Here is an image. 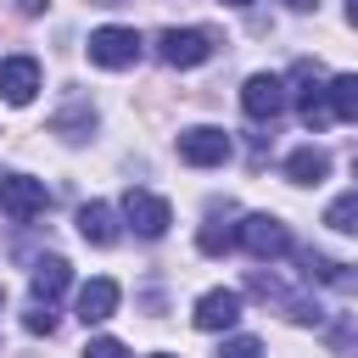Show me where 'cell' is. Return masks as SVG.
Returning <instances> with one entry per match:
<instances>
[{
  "mask_svg": "<svg viewBox=\"0 0 358 358\" xmlns=\"http://www.w3.org/2000/svg\"><path fill=\"white\" fill-rule=\"evenodd\" d=\"M196 246H201L207 257L229 252V246H235V224H224V218H207V224H201V235H196Z\"/></svg>",
  "mask_w": 358,
  "mask_h": 358,
  "instance_id": "16",
  "label": "cell"
},
{
  "mask_svg": "<svg viewBox=\"0 0 358 358\" xmlns=\"http://www.w3.org/2000/svg\"><path fill=\"white\" fill-rule=\"evenodd\" d=\"M157 358H173V352H157Z\"/></svg>",
  "mask_w": 358,
  "mask_h": 358,
  "instance_id": "27",
  "label": "cell"
},
{
  "mask_svg": "<svg viewBox=\"0 0 358 358\" xmlns=\"http://www.w3.org/2000/svg\"><path fill=\"white\" fill-rule=\"evenodd\" d=\"M101 6H117V0H101Z\"/></svg>",
  "mask_w": 358,
  "mask_h": 358,
  "instance_id": "26",
  "label": "cell"
},
{
  "mask_svg": "<svg viewBox=\"0 0 358 358\" xmlns=\"http://www.w3.org/2000/svg\"><path fill=\"white\" fill-rule=\"evenodd\" d=\"M235 246H246L257 263H274V257L291 252V229H285L280 218H268V213H246V218L235 224Z\"/></svg>",
  "mask_w": 358,
  "mask_h": 358,
  "instance_id": "1",
  "label": "cell"
},
{
  "mask_svg": "<svg viewBox=\"0 0 358 358\" xmlns=\"http://www.w3.org/2000/svg\"><path fill=\"white\" fill-rule=\"evenodd\" d=\"M157 56L168 67H201L213 56V34L207 28H162L157 34Z\"/></svg>",
  "mask_w": 358,
  "mask_h": 358,
  "instance_id": "3",
  "label": "cell"
},
{
  "mask_svg": "<svg viewBox=\"0 0 358 358\" xmlns=\"http://www.w3.org/2000/svg\"><path fill=\"white\" fill-rule=\"evenodd\" d=\"M45 185L39 179H28V173H6L0 179V213L6 218H17V224H28V218H39L45 213Z\"/></svg>",
  "mask_w": 358,
  "mask_h": 358,
  "instance_id": "6",
  "label": "cell"
},
{
  "mask_svg": "<svg viewBox=\"0 0 358 358\" xmlns=\"http://www.w3.org/2000/svg\"><path fill=\"white\" fill-rule=\"evenodd\" d=\"M78 358H129V347H123V341H112V336H95Z\"/></svg>",
  "mask_w": 358,
  "mask_h": 358,
  "instance_id": "21",
  "label": "cell"
},
{
  "mask_svg": "<svg viewBox=\"0 0 358 358\" xmlns=\"http://www.w3.org/2000/svg\"><path fill=\"white\" fill-rule=\"evenodd\" d=\"M224 6H252V0H224Z\"/></svg>",
  "mask_w": 358,
  "mask_h": 358,
  "instance_id": "25",
  "label": "cell"
},
{
  "mask_svg": "<svg viewBox=\"0 0 358 358\" xmlns=\"http://www.w3.org/2000/svg\"><path fill=\"white\" fill-rule=\"evenodd\" d=\"M90 129H95V112H90V106H78V112H62V117H56V134H62V140H84Z\"/></svg>",
  "mask_w": 358,
  "mask_h": 358,
  "instance_id": "18",
  "label": "cell"
},
{
  "mask_svg": "<svg viewBox=\"0 0 358 358\" xmlns=\"http://www.w3.org/2000/svg\"><path fill=\"white\" fill-rule=\"evenodd\" d=\"M324 224L341 229V235H358V190H352V196H336V201L324 207Z\"/></svg>",
  "mask_w": 358,
  "mask_h": 358,
  "instance_id": "17",
  "label": "cell"
},
{
  "mask_svg": "<svg viewBox=\"0 0 358 358\" xmlns=\"http://www.w3.org/2000/svg\"><path fill=\"white\" fill-rule=\"evenodd\" d=\"M179 157H185L190 168H218V162L229 157V134L213 129V123H196V129L179 134Z\"/></svg>",
  "mask_w": 358,
  "mask_h": 358,
  "instance_id": "8",
  "label": "cell"
},
{
  "mask_svg": "<svg viewBox=\"0 0 358 358\" xmlns=\"http://www.w3.org/2000/svg\"><path fill=\"white\" fill-rule=\"evenodd\" d=\"M78 235H84L90 246H112V241H117V213H112L106 201H84V207H78Z\"/></svg>",
  "mask_w": 358,
  "mask_h": 358,
  "instance_id": "12",
  "label": "cell"
},
{
  "mask_svg": "<svg viewBox=\"0 0 358 358\" xmlns=\"http://www.w3.org/2000/svg\"><path fill=\"white\" fill-rule=\"evenodd\" d=\"M285 101H291V95H285V78H280V73H252V78L241 84V106H246V117H257V123H263V117H280Z\"/></svg>",
  "mask_w": 358,
  "mask_h": 358,
  "instance_id": "7",
  "label": "cell"
},
{
  "mask_svg": "<svg viewBox=\"0 0 358 358\" xmlns=\"http://www.w3.org/2000/svg\"><path fill=\"white\" fill-rule=\"evenodd\" d=\"M285 6H291V11H313L319 0H285Z\"/></svg>",
  "mask_w": 358,
  "mask_h": 358,
  "instance_id": "23",
  "label": "cell"
},
{
  "mask_svg": "<svg viewBox=\"0 0 358 358\" xmlns=\"http://www.w3.org/2000/svg\"><path fill=\"white\" fill-rule=\"evenodd\" d=\"M45 6H50V0H17V11H22V17H39Z\"/></svg>",
  "mask_w": 358,
  "mask_h": 358,
  "instance_id": "22",
  "label": "cell"
},
{
  "mask_svg": "<svg viewBox=\"0 0 358 358\" xmlns=\"http://www.w3.org/2000/svg\"><path fill=\"white\" fill-rule=\"evenodd\" d=\"M0 302H6V296H0Z\"/></svg>",
  "mask_w": 358,
  "mask_h": 358,
  "instance_id": "28",
  "label": "cell"
},
{
  "mask_svg": "<svg viewBox=\"0 0 358 358\" xmlns=\"http://www.w3.org/2000/svg\"><path fill=\"white\" fill-rule=\"evenodd\" d=\"M347 22H352V28H358V0H347Z\"/></svg>",
  "mask_w": 358,
  "mask_h": 358,
  "instance_id": "24",
  "label": "cell"
},
{
  "mask_svg": "<svg viewBox=\"0 0 358 358\" xmlns=\"http://www.w3.org/2000/svg\"><path fill=\"white\" fill-rule=\"evenodd\" d=\"M196 330H235L241 324V291H207L196 296Z\"/></svg>",
  "mask_w": 358,
  "mask_h": 358,
  "instance_id": "10",
  "label": "cell"
},
{
  "mask_svg": "<svg viewBox=\"0 0 358 358\" xmlns=\"http://www.w3.org/2000/svg\"><path fill=\"white\" fill-rule=\"evenodd\" d=\"M324 101H330V117L341 123H358V73H341L324 84Z\"/></svg>",
  "mask_w": 358,
  "mask_h": 358,
  "instance_id": "15",
  "label": "cell"
},
{
  "mask_svg": "<svg viewBox=\"0 0 358 358\" xmlns=\"http://www.w3.org/2000/svg\"><path fill=\"white\" fill-rule=\"evenodd\" d=\"M39 95V62L34 56H6L0 62V101L6 106H28Z\"/></svg>",
  "mask_w": 358,
  "mask_h": 358,
  "instance_id": "9",
  "label": "cell"
},
{
  "mask_svg": "<svg viewBox=\"0 0 358 358\" xmlns=\"http://www.w3.org/2000/svg\"><path fill=\"white\" fill-rule=\"evenodd\" d=\"M123 218L134 224V235L162 241V235H168V224H173V207H168L162 196H151V190H129V196H123Z\"/></svg>",
  "mask_w": 358,
  "mask_h": 358,
  "instance_id": "5",
  "label": "cell"
},
{
  "mask_svg": "<svg viewBox=\"0 0 358 358\" xmlns=\"http://www.w3.org/2000/svg\"><path fill=\"white\" fill-rule=\"evenodd\" d=\"M67 280H73V268L62 257H39L34 263V302H56L67 291Z\"/></svg>",
  "mask_w": 358,
  "mask_h": 358,
  "instance_id": "14",
  "label": "cell"
},
{
  "mask_svg": "<svg viewBox=\"0 0 358 358\" xmlns=\"http://www.w3.org/2000/svg\"><path fill=\"white\" fill-rule=\"evenodd\" d=\"M291 84H296V90H285V95H296L302 123H308V129H324V123H330V101H324L319 67H313V62H296V67H291Z\"/></svg>",
  "mask_w": 358,
  "mask_h": 358,
  "instance_id": "4",
  "label": "cell"
},
{
  "mask_svg": "<svg viewBox=\"0 0 358 358\" xmlns=\"http://www.w3.org/2000/svg\"><path fill=\"white\" fill-rule=\"evenodd\" d=\"M90 62L95 67H106V73H123V67H134L140 62V34L134 28H117V22H106V28H95L90 34Z\"/></svg>",
  "mask_w": 358,
  "mask_h": 358,
  "instance_id": "2",
  "label": "cell"
},
{
  "mask_svg": "<svg viewBox=\"0 0 358 358\" xmlns=\"http://www.w3.org/2000/svg\"><path fill=\"white\" fill-rule=\"evenodd\" d=\"M324 173H330V157H324L319 145H302V151L285 157V179H291V185H319Z\"/></svg>",
  "mask_w": 358,
  "mask_h": 358,
  "instance_id": "13",
  "label": "cell"
},
{
  "mask_svg": "<svg viewBox=\"0 0 358 358\" xmlns=\"http://www.w3.org/2000/svg\"><path fill=\"white\" fill-rule=\"evenodd\" d=\"M218 358H263V341H257V336H229V341L218 347Z\"/></svg>",
  "mask_w": 358,
  "mask_h": 358,
  "instance_id": "20",
  "label": "cell"
},
{
  "mask_svg": "<svg viewBox=\"0 0 358 358\" xmlns=\"http://www.w3.org/2000/svg\"><path fill=\"white\" fill-rule=\"evenodd\" d=\"M117 296H123V291H117V280H106V274H101V280H90V285L78 291V319H84V324L112 319V313H117Z\"/></svg>",
  "mask_w": 358,
  "mask_h": 358,
  "instance_id": "11",
  "label": "cell"
},
{
  "mask_svg": "<svg viewBox=\"0 0 358 358\" xmlns=\"http://www.w3.org/2000/svg\"><path fill=\"white\" fill-rule=\"evenodd\" d=\"M22 324H28L34 336H50V330H56V308H50V302H28V313H22Z\"/></svg>",
  "mask_w": 358,
  "mask_h": 358,
  "instance_id": "19",
  "label": "cell"
}]
</instances>
